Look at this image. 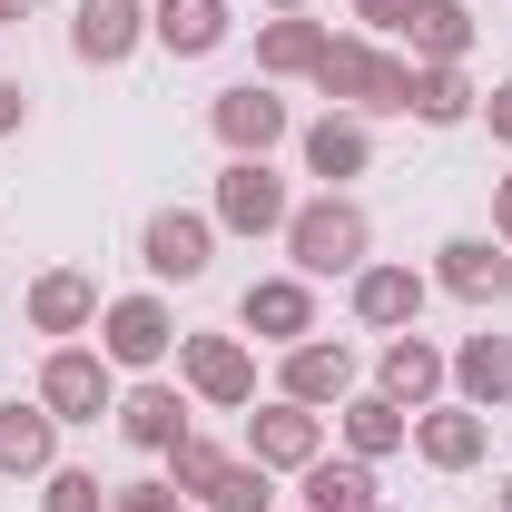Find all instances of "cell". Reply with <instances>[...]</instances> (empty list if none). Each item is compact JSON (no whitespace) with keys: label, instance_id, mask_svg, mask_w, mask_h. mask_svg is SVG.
I'll list each match as a JSON object with an SVG mask.
<instances>
[{"label":"cell","instance_id":"6da1fadb","mask_svg":"<svg viewBox=\"0 0 512 512\" xmlns=\"http://www.w3.org/2000/svg\"><path fill=\"white\" fill-rule=\"evenodd\" d=\"M286 266L296 276H355V266H375V217L355 207V188H316L296 217H286Z\"/></svg>","mask_w":512,"mask_h":512},{"label":"cell","instance_id":"7a4b0ae2","mask_svg":"<svg viewBox=\"0 0 512 512\" xmlns=\"http://www.w3.org/2000/svg\"><path fill=\"white\" fill-rule=\"evenodd\" d=\"M316 89H325V109H355V119H404L414 60H394L384 40L345 30V40H325V60H316Z\"/></svg>","mask_w":512,"mask_h":512},{"label":"cell","instance_id":"3957f363","mask_svg":"<svg viewBox=\"0 0 512 512\" xmlns=\"http://www.w3.org/2000/svg\"><path fill=\"white\" fill-rule=\"evenodd\" d=\"M99 355H109L119 375H158V365L178 355V306H168L158 286L109 296V306H99Z\"/></svg>","mask_w":512,"mask_h":512},{"label":"cell","instance_id":"277c9868","mask_svg":"<svg viewBox=\"0 0 512 512\" xmlns=\"http://www.w3.org/2000/svg\"><path fill=\"white\" fill-rule=\"evenodd\" d=\"M207 217H217V237H286L296 197H286V178H276L266 158H227V168H217V197H207Z\"/></svg>","mask_w":512,"mask_h":512},{"label":"cell","instance_id":"5b68a950","mask_svg":"<svg viewBox=\"0 0 512 512\" xmlns=\"http://www.w3.org/2000/svg\"><path fill=\"white\" fill-rule=\"evenodd\" d=\"M207 128H217L227 158H276V148L296 138V109L276 99V79H237V89L207 99Z\"/></svg>","mask_w":512,"mask_h":512},{"label":"cell","instance_id":"8992f818","mask_svg":"<svg viewBox=\"0 0 512 512\" xmlns=\"http://www.w3.org/2000/svg\"><path fill=\"white\" fill-rule=\"evenodd\" d=\"M40 404L60 424H99V414H119V365L99 345H50L40 355Z\"/></svg>","mask_w":512,"mask_h":512},{"label":"cell","instance_id":"52a82bcc","mask_svg":"<svg viewBox=\"0 0 512 512\" xmlns=\"http://www.w3.org/2000/svg\"><path fill=\"white\" fill-rule=\"evenodd\" d=\"M178 384L217 414H247L256 404V345L247 335H178Z\"/></svg>","mask_w":512,"mask_h":512},{"label":"cell","instance_id":"ba28073f","mask_svg":"<svg viewBox=\"0 0 512 512\" xmlns=\"http://www.w3.org/2000/svg\"><path fill=\"white\" fill-rule=\"evenodd\" d=\"M138 266H148L158 286H197V276L217 266V217H207V207H158V217L138 227Z\"/></svg>","mask_w":512,"mask_h":512},{"label":"cell","instance_id":"9c48e42d","mask_svg":"<svg viewBox=\"0 0 512 512\" xmlns=\"http://www.w3.org/2000/svg\"><path fill=\"white\" fill-rule=\"evenodd\" d=\"M237 335H247V345H276V355L306 345V335H316V276H296V266H286V276H256L247 296H237Z\"/></svg>","mask_w":512,"mask_h":512},{"label":"cell","instance_id":"30bf717a","mask_svg":"<svg viewBox=\"0 0 512 512\" xmlns=\"http://www.w3.org/2000/svg\"><path fill=\"white\" fill-rule=\"evenodd\" d=\"M99 276L89 266H40L30 276V296H20V316H30V335H50V345H79V335H99Z\"/></svg>","mask_w":512,"mask_h":512},{"label":"cell","instance_id":"8fae6325","mask_svg":"<svg viewBox=\"0 0 512 512\" xmlns=\"http://www.w3.org/2000/svg\"><path fill=\"white\" fill-rule=\"evenodd\" d=\"M424 296H434V276L424 266H394V256H375V266L345 276V306H355V325H375V335L424 325Z\"/></svg>","mask_w":512,"mask_h":512},{"label":"cell","instance_id":"7c38bea8","mask_svg":"<svg viewBox=\"0 0 512 512\" xmlns=\"http://www.w3.org/2000/svg\"><path fill=\"white\" fill-rule=\"evenodd\" d=\"M148 50V0H79L69 10V60L79 69H128Z\"/></svg>","mask_w":512,"mask_h":512},{"label":"cell","instance_id":"4fadbf2b","mask_svg":"<svg viewBox=\"0 0 512 512\" xmlns=\"http://www.w3.org/2000/svg\"><path fill=\"white\" fill-rule=\"evenodd\" d=\"M444 384H453V355L424 335V325L384 335V355H375V394H394L404 414H424V404H444Z\"/></svg>","mask_w":512,"mask_h":512},{"label":"cell","instance_id":"5bb4252c","mask_svg":"<svg viewBox=\"0 0 512 512\" xmlns=\"http://www.w3.org/2000/svg\"><path fill=\"white\" fill-rule=\"evenodd\" d=\"M434 286H444L453 306H483V316H493L512 296V247L503 237H444V247H434Z\"/></svg>","mask_w":512,"mask_h":512},{"label":"cell","instance_id":"9a60e30c","mask_svg":"<svg viewBox=\"0 0 512 512\" xmlns=\"http://www.w3.org/2000/svg\"><path fill=\"white\" fill-rule=\"evenodd\" d=\"M296 158H306V178H325V188H355V178L375 168V119H355V109H325V119L296 128Z\"/></svg>","mask_w":512,"mask_h":512},{"label":"cell","instance_id":"2e32d148","mask_svg":"<svg viewBox=\"0 0 512 512\" xmlns=\"http://www.w3.org/2000/svg\"><path fill=\"white\" fill-rule=\"evenodd\" d=\"M325 453V414H306V404H286V394H266L247 414V463H266V473H306Z\"/></svg>","mask_w":512,"mask_h":512},{"label":"cell","instance_id":"e0dca14e","mask_svg":"<svg viewBox=\"0 0 512 512\" xmlns=\"http://www.w3.org/2000/svg\"><path fill=\"white\" fill-rule=\"evenodd\" d=\"M355 384H365V375H355V345H325V335L286 345V365H276V394H286V404H306V414H335Z\"/></svg>","mask_w":512,"mask_h":512},{"label":"cell","instance_id":"ac0fdd59","mask_svg":"<svg viewBox=\"0 0 512 512\" xmlns=\"http://www.w3.org/2000/svg\"><path fill=\"white\" fill-rule=\"evenodd\" d=\"M148 40H158L168 60H217V50L237 40V10H227V0H148Z\"/></svg>","mask_w":512,"mask_h":512},{"label":"cell","instance_id":"d6986e66","mask_svg":"<svg viewBox=\"0 0 512 512\" xmlns=\"http://www.w3.org/2000/svg\"><path fill=\"white\" fill-rule=\"evenodd\" d=\"M50 463H60V414H50L40 394H30V404L0 394V483H40Z\"/></svg>","mask_w":512,"mask_h":512},{"label":"cell","instance_id":"ffe728a7","mask_svg":"<svg viewBox=\"0 0 512 512\" xmlns=\"http://www.w3.org/2000/svg\"><path fill=\"white\" fill-rule=\"evenodd\" d=\"M335 444L355 453V463H384V453L414 444V414H404L394 394H375V384H355V394L335 404Z\"/></svg>","mask_w":512,"mask_h":512},{"label":"cell","instance_id":"44dd1931","mask_svg":"<svg viewBox=\"0 0 512 512\" xmlns=\"http://www.w3.org/2000/svg\"><path fill=\"white\" fill-rule=\"evenodd\" d=\"M414 453H424L434 473H473V463L493 453V414H473V404H424V414H414Z\"/></svg>","mask_w":512,"mask_h":512},{"label":"cell","instance_id":"7402d4cb","mask_svg":"<svg viewBox=\"0 0 512 512\" xmlns=\"http://www.w3.org/2000/svg\"><path fill=\"white\" fill-rule=\"evenodd\" d=\"M119 434H128L138 453L188 444V434H197V424H188V384H158V375H148V384H128V394H119Z\"/></svg>","mask_w":512,"mask_h":512},{"label":"cell","instance_id":"603a6c76","mask_svg":"<svg viewBox=\"0 0 512 512\" xmlns=\"http://www.w3.org/2000/svg\"><path fill=\"white\" fill-rule=\"evenodd\" d=\"M325 20H306V10H276V20H256V79H316L325 60Z\"/></svg>","mask_w":512,"mask_h":512},{"label":"cell","instance_id":"cb8c5ba5","mask_svg":"<svg viewBox=\"0 0 512 512\" xmlns=\"http://www.w3.org/2000/svg\"><path fill=\"white\" fill-rule=\"evenodd\" d=\"M453 404H473V414L512 404V335H463L453 345Z\"/></svg>","mask_w":512,"mask_h":512},{"label":"cell","instance_id":"d4e9b609","mask_svg":"<svg viewBox=\"0 0 512 512\" xmlns=\"http://www.w3.org/2000/svg\"><path fill=\"white\" fill-rule=\"evenodd\" d=\"M483 109V89L463 79V60H414V89H404V119L414 128H463Z\"/></svg>","mask_w":512,"mask_h":512},{"label":"cell","instance_id":"484cf974","mask_svg":"<svg viewBox=\"0 0 512 512\" xmlns=\"http://www.w3.org/2000/svg\"><path fill=\"white\" fill-rule=\"evenodd\" d=\"M394 30H404L414 60H473V30H483V20H473V0H414Z\"/></svg>","mask_w":512,"mask_h":512},{"label":"cell","instance_id":"4316f807","mask_svg":"<svg viewBox=\"0 0 512 512\" xmlns=\"http://www.w3.org/2000/svg\"><path fill=\"white\" fill-rule=\"evenodd\" d=\"M296 493H306V512H375V463H355V453H316V463L296 473Z\"/></svg>","mask_w":512,"mask_h":512},{"label":"cell","instance_id":"83f0119b","mask_svg":"<svg viewBox=\"0 0 512 512\" xmlns=\"http://www.w3.org/2000/svg\"><path fill=\"white\" fill-rule=\"evenodd\" d=\"M158 463H168V483H178V493H188V512H197L207 493H217V473H227L237 453H227V444H207V434H188V444H168Z\"/></svg>","mask_w":512,"mask_h":512},{"label":"cell","instance_id":"f1b7e54d","mask_svg":"<svg viewBox=\"0 0 512 512\" xmlns=\"http://www.w3.org/2000/svg\"><path fill=\"white\" fill-rule=\"evenodd\" d=\"M40 512H109V483L89 463H50L40 473Z\"/></svg>","mask_w":512,"mask_h":512},{"label":"cell","instance_id":"f546056e","mask_svg":"<svg viewBox=\"0 0 512 512\" xmlns=\"http://www.w3.org/2000/svg\"><path fill=\"white\" fill-rule=\"evenodd\" d=\"M197 512H276V483H266V463H247V453H237V463L217 473V493H207Z\"/></svg>","mask_w":512,"mask_h":512},{"label":"cell","instance_id":"4dcf8cb0","mask_svg":"<svg viewBox=\"0 0 512 512\" xmlns=\"http://www.w3.org/2000/svg\"><path fill=\"white\" fill-rule=\"evenodd\" d=\"M109 512H188V493L158 473V483H109Z\"/></svg>","mask_w":512,"mask_h":512},{"label":"cell","instance_id":"1f68e13d","mask_svg":"<svg viewBox=\"0 0 512 512\" xmlns=\"http://www.w3.org/2000/svg\"><path fill=\"white\" fill-rule=\"evenodd\" d=\"M20 128H30V89L0 69V138H20Z\"/></svg>","mask_w":512,"mask_h":512},{"label":"cell","instance_id":"d6a6232c","mask_svg":"<svg viewBox=\"0 0 512 512\" xmlns=\"http://www.w3.org/2000/svg\"><path fill=\"white\" fill-rule=\"evenodd\" d=\"M473 119L493 128V148H512V79H503V89H493V99H483V109H473Z\"/></svg>","mask_w":512,"mask_h":512},{"label":"cell","instance_id":"836d02e7","mask_svg":"<svg viewBox=\"0 0 512 512\" xmlns=\"http://www.w3.org/2000/svg\"><path fill=\"white\" fill-rule=\"evenodd\" d=\"M345 10H355V20H365V40H375V30H394V20L414 10V0H345Z\"/></svg>","mask_w":512,"mask_h":512},{"label":"cell","instance_id":"e575fe53","mask_svg":"<svg viewBox=\"0 0 512 512\" xmlns=\"http://www.w3.org/2000/svg\"><path fill=\"white\" fill-rule=\"evenodd\" d=\"M493 237H503V247H512V168H503V178H493Z\"/></svg>","mask_w":512,"mask_h":512},{"label":"cell","instance_id":"d590c367","mask_svg":"<svg viewBox=\"0 0 512 512\" xmlns=\"http://www.w3.org/2000/svg\"><path fill=\"white\" fill-rule=\"evenodd\" d=\"M30 10H40V0H0V20H30Z\"/></svg>","mask_w":512,"mask_h":512},{"label":"cell","instance_id":"8d00e7d4","mask_svg":"<svg viewBox=\"0 0 512 512\" xmlns=\"http://www.w3.org/2000/svg\"><path fill=\"white\" fill-rule=\"evenodd\" d=\"M493 512H512V473H503V493H493Z\"/></svg>","mask_w":512,"mask_h":512},{"label":"cell","instance_id":"74e56055","mask_svg":"<svg viewBox=\"0 0 512 512\" xmlns=\"http://www.w3.org/2000/svg\"><path fill=\"white\" fill-rule=\"evenodd\" d=\"M266 10H316V0H266Z\"/></svg>","mask_w":512,"mask_h":512},{"label":"cell","instance_id":"f35d334b","mask_svg":"<svg viewBox=\"0 0 512 512\" xmlns=\"http://www.w3.org/2000/svg\"><path fill=\"white\" fill-rule=\"evenodd\" d=\"M375 512H394V503H375Z\"/></svg>","mask_w":512,"mask_h":512},{"label":"cell","instance_id":"ab89813d","mask_svg":"<svg viewBox=\"0 0 512 512\" xmlns=\"http://www.w3.org/2000/svg\"><path fill=\"white\" fill-rule=\"evenodd\" d=\"M296 512H306V503H296Z\"/></svg>","mask_w":512,"mask_h":512}]
</instances>
